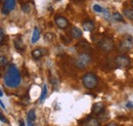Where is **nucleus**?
Instances as JSON below:
<instances>
[{
	"label": "nucleus",
	"mask_w": 133,
	"mask_h": 126,
	"mask_svg": "<svg viewBox=\"0 0 133 126\" xmlns=\"http://www.w3.org/2000/svg\"><path fill=\"white\" fill-rule=\"evenodd\" d=\"M18 123H19V126H25V121H24L23 119H21Z\"/></svg>",
	"instance_id": "nucleus-28"
},
{
	"label": "nucleus",
	"mask_w": 133,
	"mask_h": 126,
	"mask_svg": "<svg viewBox=\"0 0 133 126\" xmlns=\"http://www.w3.org/2000/svg\"><path fill=\"white\" fill-rule=\"evenodd\" d=\"M82 126H100V122L98 119L94 118V117H88L81 123Z\"/></svg>",
	"instance_id": "nucleus-9"
},
{
	"label": "nucleus",
	"mask_w": 133,
	"mask_h": 126,
	"mask_svg": "<svg viewBox=\"0 0 133 126\" xmlns=\"http://www.w3.org/2000/svg\"><path fill=\"white\" fill-rule=\"evenodd\" d=\"M133 47V39L131 36H126L124 39L121 40L119 44V50L121 52H127Z\"/></svg>",
	"instance_id": "nucleus-5"
},
{
	"label": "nucleus",
	"mask_w": 133,
	"mask_h": 126,
	"mask_svg": "<svg viewBox=\"0 0 133 126\" xmlns=\"http://www.w3.org/2000/svg\"><path fill=\"white\" fill-rule=\"evenodd\" d=\"M54 1H56V2H58V1H61V0H54Z\"/></svg>",
	"instance_id": "nucleus-33"
},
{
	"label": "nucleus",
	"mask_w": 133,
	"mask_h": 126,
	"mask_svg": "<svg viewBox=\"0 0 133 126\" xmlns=\"http://www.w3.org/2000/svg\"><path fill=\"white\" fill-rule=\"evenodd\" d=\"M54 22H55V25L59 28V29H63V30H65L68 27H69V21L66 20L65 16H55V18H54Z\"/></svg>",
	"instance_id": "nucleus-8"
},
{
	"label": "nucleus",
	"mask_w": 133,
	"mask_h": 126,
	"mask_svg": "<svg viewBox=\"0 0 133 126\" xmlns=\"http://www.w3.org/2000/svg\"><path fill=\"white\" fill-rule=\"evenodd\" d=\"M126 106H127L128 108H130V109H133V103H132V102H128Z\"/></svg>",
	"instance_id": "nucleus-27"
},
{
	"label": "nucleus",
	"mask_w": 133,
	"mask_h": 126,
	"mask_svg": "<svg viewBox=\"0 0 133 126\" xmlns=\"http://www.w3.org/2000/svg\"><path fill=\"white\" fill-rule=\"evenodd\" d=\"M40 39V30L38 29V27H35L33 30V34H32V43H36L38 40Z\"/></svg>",
	"instance_id": "nucleus-15"
},
{
	"label": "nucleus",
	"mask_w": 133,
	"mask_h": 126,
	"mask_svg": "<svg viewBox=\"0 0 133 126\" xmlns=\"http://www.w3.org/2000/svg\"><path fill=\"white\" fill-rule=\"evenodd\" d=\"M61 38H62V40H63V41H64V42H65L66 44H68V43H69V41H70V39H68V38H66L65 36H62Z\"/></svg>",
	"instance_id": "nucleus-26"
},
{
	"label": "nucleus",
	"mask_w": 133,
	"mask_h": 126,
	"mask_svg": "<svg viewBox=\"0 0 133 126\" xmlns=\"http://www.w3.org/2000/svg\"><path fill=\"white\" fill-rule=\"evenodd\" d=\"M82 26H83L84 30L87 32H92L95 28V24L91 20H85L83 24H82Z\"/></svg>",
	"instance_id": "nucleus-10"
},
{
	"label": "nucleus",
	"mask_w": 133,
	"mask_h": 126,
	"mask_svg": "<svg viewBox=\"0 0 133 126\" xmlns=\"http://www.w3.org/2000/svg\"><path fill=\"white\" fill-rule=\"evenodd\" d=\"M91 54L88 53V52H81L78 54V56L76 58L75 60V66L80 69V70H83L85 69L89 64L91 63Z\"/></svg>",
	"instance_id": "nucleus-2"
},
{
	"label": "nucleus",
	"mask_w": 133,
	"mask_h": 126,
	"mask_svg": "<svg viewBox=\"0 0 133 126\" xmlns=\"http://www.w3.org/2000/svg\"><path fill=\"white\" fill-rule=\"evenodd\" d=\"M54 39V34L53 33H50V32H47L44 34V40L47 41V42H51L52 40Z\"/></svg>",
	"instance_id": "nucleus-18"
},
{
	"label": "nucleus",
	"mask_w": 133,
	"mask_h": 126,
	"mask_svg": "<svg viewBox=\"0 0 133 126\" xmlns=\"http://www.w3.org/2000/svg\"><path fill=\"white\" fill-rule=\"evenodd\" d=\"M0 59H1V67H2V68H4V67L7 65V59H6L4 55H1V58H0Z\"/></svg>",
	"instance_id": "nucleus-23"
},
{
	"label": "nucleus",
	"mask_w": 133,
	"mask_h": 126,
	"mask_svg": "<svg viewBox=\"0 0 133 126\" xmlns=\"http://www.w3.org/2000/svg\"><path fill=\"white\" fill-rule=\"evenodd\" d=\"M0 96H1V97H2V96H3V91H2V89H1V90H0Z\"/></svg>",
	"instance_id": "nucleus-32"
},
{
	"label": "nucleus",
	"mask_w": 133,
	"mask_h": 126,
	"mask_svg": "<svg viewBox=\"0 0 133 126\" xmlns=\"http://www.w3.org/2000/svg\"><path fill=\"white\" fill-rule=\"evenodd\" d=\"M113 18H114L115 21H117V22H123V21H124L122 15H121L120 12H118V11H115V12L113 14Z\"/></svg>",
	"instance_id": "nucleus-20"
},
{
	"label": "nucleus",
	"mask_w": 133,
	"mask_h": 126,
	"mask_svg": "<svg viewBox=\"0 0 133 126\" xmlns=\"http://www.w3.org/2000/svg\"><path fill=\"white\" fill-rule=\"evenodd\" d=\"M115 46V43H114V40L111 38V37H102L98 42V47L103 51V52H109V51H112L114 49Z\"/></svg>",
	"instance_id": "nucleus-4"
},
{
	"label": "nucleus",
	"mask_w": 133,
	"mask_h": 126,
	"mask_svg": "<svg viewBox=\"0 0 133 126\" xmlns=\"http://www.w3.org/2000/svg\"><path fill=\"white\" fill-rule=\"evenodd\" d=\"M46 96H47V86L43 85V88H42V91H41V95H40V98H39L40 103H43L45 100Z\"/></svg>",
	"instance_id": "nucleus-16"
},
{
	"label": "nucleus",
	"mask_w": 133,
	"mask_h": 126,
	"mask_svg": "<svg viewBox=\"0 0 133 126\" xmlns=\"http://www.w3.org/2000/svg\"><path fill=\"white\" fill-rule=\"evenodd\" d=\"M35 119H36V112L34 109L29 111V113H28V121H35Z\"/></svg>",
	"instance_id": "nucleus-17"
},
{
	"label": "nucleus",
	"mask_w": 133,
	"mask_h": 126,
	"mask_svg": "<svg viewBox=\"0 0 133 126\" xmlns=\"http://www.w3.org/2000/svg\"><path fill=\"white\" fill-rule=\"evenodd\" d=\"M108 126H118L116 123H110V124H108Z\"/></svg>",
	"instance_id": "nucleus-31"
},
{
	"label": "nucleus",
	"mask_w": 133,
	"mask_h": 126,
	"mask_svg": "<svg viewBox=\"0 0 133 126\" xmlns=\"http://www.w3.org/2000/svg\"><path fill=\"white\" fill-rule=\"evenodd\" d=\"M92 8H93V10L95 11V12H102L103 11V8L98 5V4H94L93 6H92Z\"/></svg>",
	"instance_id": "nucleus-22"
},
{
	"label": "nucleus",
	"mask_w": 133,
	"mask_h": 126,
	"mask_svg": "<svg viewBox=\"0 0 133 126\" xmlns=\"http://www.w3.org/2000/svg\"><path fill=\"white\" fill-rule=\"evenodd\" d=\"M104 111V105L102 103H96L92 106V114L99 115Z\"/></svg>",
	"instance_id": "nucleus-11"
},
{
	"label": "nucleus",
	"mask_w": 133,
	"mask_h": 126,
	"mask_svg": "<svg viewBox=\"0 0 133 126\" xmlns=\"http://www.w3.org/2000/svg\"><path fill=\"white\" fill-rule=\"evenodd\" d=\"M82 83L87 89H93L97 86L98 84V78L95 74L93 73H86L82 77Z\"/></svg>",
	"instance_id": "nucleus-3"
},
{
	"label": "nucleus",
	"mask_w": 133,
	"mask_h": 126,
	"mask_svg": "<svg viewBox=\"0 0 133 126\" xmlns=\"http://www.w3.org/2000/svg\"><path fill=\"white\" fill-rule=\"evenodd\" d=\"M124 16H127L129 20H131V21H133V9H124Z\"/></svg>",
	"instance_id": "nucleus-19"
},
{
	"label": "nucleus",
	"mask_w": 133,
	"mask_h": 126,
	"mask_svg": "<svg viewBox=\"0 0 133 126\" xmlns=\"http://www.w3.org/2000/svg\"><path fill=\"white\" fill-rule=\"evenodd\" d=\"M70 35L74 38V39H79L82 37V31L77 28V27H72L71 28V31H70Z\"/></svg>",
	"instance_id": "nucleus-12"
},
{
	"label": "nucleus",
	"mask_w": 133,
	"mask_h": 126,
	"mask_svg": "<svg viewBox=\"0 0 133 126\" xmlns=\"http://www.w3.org/2000/svg\"><path fill=\"white\" fill-rule=\"evenodd\" d=\"M0 119H1L2 123H7V122H8V121L6 120V118H4V116H3L2 114H0Z\"/></svg>",
	"instance_id": "nucleus-25"
},
{
	"label": "nucleus",
	"mask_w": 133,
	"mask_h": 126,
	"mask_svg": "<svg viewBox=\"0 0 133 126\" xmlns=\"http://www.w3.org/2000/svg\"><path fill=\"white\" fill-rule=\"evenodd\" d=\"M15 47L16 49L17 50H24V42H23V38H22V36H19V35H17V37L15 38Z\"/></svg>",
	"instance_id": "nucleus-13"
},
{
	"label": "nucleus",
	"mask_w": 133,
	"mask_h": 126,
	"mask_svg": "<svg viewBox=\"0 0 133 126\" xmlns=\"http://www.w3.org/2000/svg\"><path fill=\"white\" fill-rule=\"evenodd\" d=\"M22 10L25 12V14H29L31 11V5L29 3H25L22 5Z\"/></svg>",
	"instance_id": "nucleus-21"
},
{
	"label": "nucleus",
	"mask_w": 133,
	"mask_h": 126,
	"mask_svg": "<svg viewBox=\"0 0 133 126\" xmlns=\"http://www.w3.org/2000/svg\"><path fill=\"white\" fill-rule=\"evenodd\" d=\"M28 126H34L33 122L32 121H28Z\"/></svg>",
	"instance_id": "nucleus-30"
},
{
	"label": "nucleus",
	"mask_w": 133,
	"mask_h": 126,
	"mask_svg": "<svg viewBox=\"0 0 133 126\" xmlns=\"http://www.w3.org/2000/svg\"><path fill=\"white\" fill-rule=\"evenodd\" d=\"M3 81H4L5 85L9 88H17L21 85L22 77H21V73H19L18 69L16 67V65L8 66L6 73L3 77Z\"/></svg>",
	"instance_id": "nucleus-1"
},
{
	"label": "nucleus",
	"mask_w": 133,
	"mask_h": 126,
	"mask_svg": "<svg viewBox=\"0 0 133 126\" xmlns=\"http://www.w3.org/2000/svg\"><path fill=\"white\" fill-rule=\"evenodd\" d=\"M0 36H1V41H0V43H1V45L3 44V42H4V30L1 28L0 29Z\"/></svg>",
	"instance_id": "nucleus-24"
},
{
	"label": "nucleus",
	"mask_w": 133,
	"mask_h": 126,
	"mask_svg": "<svg viewBox=\"0 0 133 126\" xmlns=\"http://www.w3.org/2000/svg\"><path fill=\"white\" fill-rule=\"evenodd\" d=\"M115 64L119 68H129L131 65V60L125 54H120L116 56L115 59Z\"/></svg>",
	"instance_id": "nucleus-6"
},
{
	"label": "nucleus",
	"mask_w": 133,
	"mask_h": 126,
	"mask_svg": "<svg viewBox=\"0 0 133 126\" xmlns=\"http://www.w3.org/2000/svg\"><path fill=\"white\" fill-rule=\"evenodd\" d=\"M131 5L133 6V0H132V2H131Z\"/></svg>",
	"instance_id": "nucleus-34"
},
{
	"label": "nucleus",
	"mask_w": 133,
	"mask_h": 126,
	"mask_svg": "<svg viewBox=\"0 0 133 126\" xmlns=\"http://www.w3.org/2000/svg\"><path fill=\"white\" fill-rule=\"evenodd\" d=\"M16 0H4L3 6H2V12L4 15H8L10 11H12L16 8Z\"/></svg>",
	"instance_id": "nucleus-7"
},
{
	"label": "nucleus",
	"mask_w": 133,
	"mask_h": 126,
	"mask_svg": "<svg viewBox=\"0 0 133 126\" xmlns=\"http://www.w3.org/2000/svg\"><path fill=\"white\" fill-rule=\"evenodd\" d=\"M0 105H1V108H2L3 110H5V106H4V104H3L2 102H0Z\"/></svg>",
	"instance_id": "nucleus-29"
},
{
	"label": "nucleus",
	"mask_w": 133,
	"mask_h": 126,
	"mask_svg": "<svg viewBox=\"0 0 133 126\" xmlns=\"http://www.w3.org/2000/svg\"><path fill=\"white\" fill-rule=\"evenodd\" d=\"M43 54H44L43 48H36V49H34L33 51H32V56H33L35 60L41 59Z\"/></svg>",
	"instance_id": "nucleus-14"
}]
</instances>
